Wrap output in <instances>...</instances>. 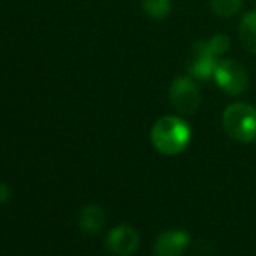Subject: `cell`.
Here are the masks:
<instances>
[{
	"label": "cell",
	"mask_w": 256,
	"mask_h": 256,
	"mask_svg": "<svg viewBox=\"0 0 256 256\" xmlns=\"http://www.w3.org/2000/svg\"><path fill=\"white\" fill-rule=\"evenodd\" d=\"M239 38L248 51L256 54V10L242 18L239 24Z\"/></svg>",
	"instance_id": "9c48e42d"
},
{
	"label": "cell",
	"mask_w": 256,
	"mask_h": 256,
	"mask_svg": "<svg viewBox=\"0 0 256 256\" xmlns=\"http://www.w3.org/2000/svg\"><path fill=\"white\" fill-rule=\"evenodd\" d=\"M218 56L212 52L209 48L208 40L196 42L190 49L188 61H186V68H188L190 75L200 80H208V78L214 77V70L218 66Z\"/></svg>",
	"instance_id": "5b68a950"
},
{
	"label": "cell",
	"mask_w": 256,
	"mask_h": 256,
	"mask_svg": "<svg viewBox=\"0 0 256 256\" xmlns=\"http://www.w3.org/2000/svg\"><path fill=\"white\" fill-rule=\"evenodd\" d=\"M190 237L183 230H168L155 240V256H182L186 251Z\"/></svg>",
	"instance_id": "52a82bcc"
},
{
	"label": "cell",
	"mask_w": 256,
	"mask_h": 256,
	"mask_svg": "<svg viewBox=\"0 0 256 256\" xmlns=\"http://www.w3.org/2000/svg\"><path fill=\"white\" fill-rule=\"evenodd\" d=\"M169 102L183 115H194L200 104V92L190 77H178L169 88Z\"/></svg>",
	"instance_id": "277c9868"
},
{
	"label": "cell",
	"mask_w": 256,
	"mask_h": 256,
	"mask_svg": "<svg viewBox=\"0 0 256 256\" xmlns=\"http://www.w3.org/2000/svg\"><path fill=\"white\" fill-rule=\"evenodd\" d=\"M9 196H10L9 186H7L6 183H0V204L7 202V199H9Z\"/></svg>",
	"instance_id": "4fadbf2b"
},
{
	"label": "cell",
	"mask_w": 256,
	"mask_h": 256,
	"mask_svg": "<svg viewBox=\"0 0 256 256\" xmlns=\"http://www.w3.org/2000/svg\"><path fill=\"white\" fill-rule=\"evenodd\" d=\"M225 132L236 142L251 143L256 140V108L246 103H234L222 117Z\"/></svg>",
	"instance_id": "7a4b0ae2"
},
{
	"label": "cell",
	"mask_w": 256,
	"mask_h": 256,
	"mask_svg": "<svg viewBox=\"0 0 256 256\" xmlns=\"http://www.w3.org/2000/svg\"><path fill=\"white\" fill-rule=\"evenodd\" d=\"M143 10L152 20H164L171 12V0H143Z\"/></svg>",
	"instance_id": "30bf717a"
},
{
	"label": "cell",
	"mask_w": 256,
	"mask_h": 256,
	"mask_svg": "<svg viewBox=\"0 0 256 256\" xmlns=\"http://www.w3.org/2000/svg\"><path fill=\"white\" fill-rule=\"evenodd\" d=\"M106 248L117 256H129L140 248V234L129 225H120L110 230Z\"/></svg>",
	"instance_id": "8992f818"
},
{
	"label": "cell",
	"mask_w": 256,
	"mask_h": 256,
	"mask_svg": "<svg viewBox=\"0 0 256 256\" xmlns=\"http://www.w3.org/2000/svg\"><path fill=\"white\" fill-rule=\"evenodd\" d=\"M208 44H209V48L212 49V52H214L216 56H222V54H225L226 51H228L230 40H228V37L218 34V35H214V37L208 38Z\"/></svg>",
	"instance_id": "7c38bea8"
},
{
	"label": "cell",
	"mask_w": 256,
	"mask_h": 256,
	"mask_svg": "<svg viewBox=\"0 0 256 256\" xmlns=\"http://www.w3.org/2000/svg\"><path fill=\"white\" fill-rule=\"evenodd\" d=\"M190 128L180 117H162L152 128V145L164 155H176L188 146Z\"/></svg>",
	"instance_id": "6da1fadb"
},
{
	"label": "cell",
	"mask_w": 256,
	"mask_h": 256,
	"mask_svg": "<svg viewBox=\"0 0 256 256\" xmlns=\"http://www.w3.org/2000/svg\"><path fill=\"white\" fill-rule=\"evenodd\" d=\"M214 82L218 88L226 94H240L250 86V75H248L244 64L236 60H220L214 70Z\"/></svg>",
	"instance_id": "3957f363"
},
{
	"label": "cell",
	"mask_w": 256,
	"mask_h": 256,
	"mask_svg": "<svg viewBox=\"0 0 256 256\" xmlns=\"http://www.w3.org/2000/svg\"><path fill=\"white\" fill-rule=\"evenodd\" d=\"M80 223L82 230L88 234H98L104 225V212L100 206L91 204L88 208H84V211L80 212Z\"/></svg>",
	"instance_id": "ba28073f"
},
{
	"label": "cell",
	"mask_w": 256,
	"mask_h": 256,
	"mask_svg": "<svg viewBox=\"0 0 256 256\" xmlns=\"http://www.w3.org/2000/svg\"><path fill=\"white\" fill-rule=\"evenodd\" d=\"M242 7V0H211V9L220 18H232Z\"/></svg>",
	"instance_id": "8fae6325"
}]
</instances>
